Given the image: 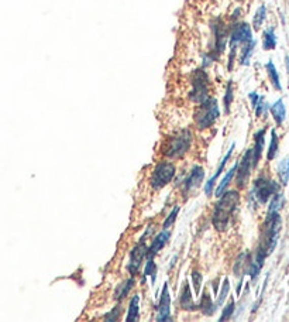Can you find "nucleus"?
<instances>
[{
  "mask_svg": "<svg viewBox=\"0 0 289 322\" xmlns=\"http://www.w3.org/2000/svg\"><path fill=\"white\" fill-rule=\"evenodd\" d=\"M281 223H282V219L279 216V212H268L264 222V229L261 233V243L257 250V254L263 256L264 259L267 256H270L277 247L279 232H281Z\"/></svg>",
  "mask_w": 289,
  "mask_h": 322,
  "instance_id": "obj_1",
  "label": "nucleus"
},
{
  "mask_svg": "<svg viewBox=\"0 0 289 322\" xmlns=\"http://www.w3.org/2000/svg\"><path fill=\"white\" fill-rule=\"evenodd\" d=\"M240 195L237 191H227L220 195L219 202L216 203V208L213 212V225L214 227L221 232L229 225V221L237 208Z\"/></svg>",
  "mask_w": 289,
  "mask_h": 322,
  "instance_id": "obj_2",
  "label": "nucleus"
},
{
  "mask_svg": "<svg viewBox=\"0 0 289 322\" xmlns=\"http://www.w3.org/2000/svg\"><path fill=\"white\" fill-rule=\"evenodd\" d=\"M220 116V109L214 98H208L202 102L195 112V123L199 130H205L213 125Z\"/></svg>",
  "mask_w": 289,
  "mask_h": 322,
  "instance_id": "obj_3",
  "label": "nucleus"
},
{
  "mask_svg": "<svg viewBox=\"0 0 289 322\" xmlns=\"http://www.w3.org/2000/svg\"><path fill=\"white\" fill-rule=\"evenodd\" d=\"M192 143V132L185 129L178 134H174L165 144L164 149V154L167 157L171 158H179L182 157L185 153L188 152L189 147Z\"/></svg>",
  "mask_w": 289,
  "mask_h": 322,
  "instance_id": "obj_4",
  "label": "nucleus"
},
{
  "mask_svg": "<svg viewBox=\"0 0 289 322\" xmlns=\"http://www.w3.org/2000/svg\"><path fill=\"white\" fill-rule=\"evenodd\" d=\"M250 40H252V32L248 23H237L234 25V28L230 33V48H232V52H230V57H229V70L232 71L233 60H234L237 48L241 44H245L247 41H250Z\"/></svg>",
  "mask_w": 289,
  "mask_h": 322,
  "instance_id": "obj_5",
  "label": "nucleus"
},
{
  "mask_svg": "<svg viewBox=\"0 0 289 322\" xmlns=\"http://www.w3.org/2000/svg\"><path fill=\"white\" fill-rule=\"evenodd\" d=\"M209 88H210V79L205 70H196L192 75V91L189 94L190 101L202 103L209 98Z\"/></svg>",
  "mask_w": 289,
  "mask_h": 322,
  "instance_id": "obj_6",
  "label": "nucleus"
},
{
  "mask_svg": "<svg viewBox=\"0 0 289 322\" xmlns=\"http://www.w3.org/2000/svg\"><path fill=\"white\" fill-rule=\"evenodd\" d=\"M277 192H279V185L275 181H272L270 178L261 177L254 183L251 195L254 196V199L257 202L265 203L268 202L271 196H274Z\"/></svg>",
  "mask_w": 289,
  "mask_h": 322,
  "instance_id": "obj_7",
  "label": "nucleus"
},
{
  "mask_svg": "<svg viewBox=\"0 0 289 322\" xmlns=\"http://www.w3.org/2000/svg\"><path fill=\"white\" fill-rule=\"evenodd\" d=\"M175 175V165L171 164V163H159V164L155 167V171L152 174V178H151V187L154 190H161L163 187H165L167 184L170 183L171 180Z\"/></svg>",
  "mask_w": 289,
  "mask_h": 322,
  "instance_id": "obj_8",
  "label": "nucleus"
},
{
  "mask_svg": "<svg viewBox=\"0 0 289 322\" xmlns=\"http://www.w3.org/2000/svg\"><path fill=\"white\" fill-rule=\"evenodd\" d=\"M212 28H213L214 34V45L213 54H210V57L213 58V60H216V58L219 57L220 54L224 51V48H226L229 33H227L226 25L223 24L221 21H214L213 25H212Z\"/></svg>",
  "mask_w": 289,
  "mask_h": 322,
  "instance_id": "obj_9",
  "label": "nucleus"
},
{
  "mask_svg": "<svg viewBox=\"0 0 289 322\" xmlns=\"http://www.w3.org/2000/svg\"><path fill=\"white\" fill-rule=\"evenodd\" d=\"M252 168V150H247L244 154V157L241 160V163L237 167V185L240 188H243L247 183V180L250 177V172Z\"/></svg>",
  "mask_w": 289,
  "mask_h": 322,
  "instance_id": "obj_10",
  "label": "nucleus"
},
{
  "mask_svg": "<svg viewBox=\"0 0 289 322\" xmlns=\"http://www.w3.org/2000/svg\"><path fill=\"white\" fill-rule=\"evenodd\" d=\"M147 250H148V247L145 246V243H143V242L133 249L132 254H130V265L127 267V270L132 273V274H136V273L139 272L140 266L143 263V259H144V256L147 254Z\"/></svg>",
  "mask_w": 289,
  "mask_h": 322,
  "instance_id": "obj_11",
  "label": "nucleus"
},
{
  "mask_svg": "<svg viewBox=\"0 0 289 322\" xmlns=\"http://www.w3.org/2000/svg\"><path fill=\"white\" fill-rule=\"evenodd\" d=\"M170 291H168V284L164 285L163 294H161V300H159V304H158V316L157 321H168L170 319Z\"/></svg>",
  "mask_w": 289,
  "mask_h": 322,
  "instance_id": "obj_12",
  "label": "nucleus"
},
{
  "mask_svg": "<svg viewBox=\"0 0 289 322\" xmlns=\"http://www.w3.org/2000/svg\"><path fill=\"white\" fill-rule=\"evenodd\" d=\"M203 177H205V171L202 167L199 165H195L192 171H190V174L188 175V178L185 180V191L189 192V191H192L194 188H198L199 185L202 184L203 181Z\"/></svg>",
  "mask_w": 289,
  "mask_h": 322,
  "instance_id": "obj_13",
  "label": "nucleus"
},
{
  "mask_svg": "<svg viewBox=\"0 0 289 322\" xmlns=\"http://www.w3.org/2000/svg\"><path fill=\"white\" fill-rule=\"evenodd\" d=\"M168 239H170V232H168L167 229H164L161 233H158V236H155L152 245L148 247V250H147V257H148V259H152L154 254H157V253L165 246V243L168 242Z\"/></svg>",
  "mask_w": 289,
  "mask_h": 322,
  "instance_id": "obj_14",
  "label": "nucleus"
},
{
  "mask_svg": "<svg viewBox=\"0 0 289 322\" xmlns=\"http://www.w3.org/2000/svg\"><path fill=\"white\" fill-rule=\"evenodd\" d=\"M265 144V129H261L255 133V145H254V150H252V167H255L261 158V154H263V149H264Z\"/></svg>",
  "mask_w": 289,
  "mask_h": 322,
  "instance_id": "obj_15",
  "label": "nucleus"
},
{
  "mask_svg": "<svg viewBox=\"0 0 289 322\" xmlns=\"http://www.w3.org/2000/svg\"><path fill=\"white\" fill-rule=\"evenodd\" d=\"M255 40L252 38L250 41H247L245 44H243V51H241V55H240V65L243 67H247L250 64V60H251L252 52H254V48H255Z\"/></svg>",
  "mask_w": 289,
  "mask_h": 322,
  "instance_id": "obj_16",
  "label": "nucleus"
},
{
  "mask_svg": "<svg viewBox=\"0 0 289 322\" xmlns=\"http://www.w3.org/2000/svg\"><path fill=\"white\" fill-rule=\"evenodd\" d=\"M265 70L268 72V78H270L272 86L277 91H282V85H281V81H279V74H278L277 68H275V64L272 61H268L265 64Z\"/></svg>",
  "mask_w": 289,
  "mask_h": 322,
  "instance_id": "obj_17",
  "label": "nucleus"
},
{
  "mask_svg": "<svg viewBox=\"0 0 289 322\" xmlns=\"http://www.w3.org/2000/svg\"><path fill=\"white\" fill-rule=\"evenodd\" d=\"M271 113H272V116H274V119H275L278 125H282V122L285 120V116H286V109H285L282 99H278L271 106Z\"/></svg>",
  "mask_w": 289,
  "mask_h": 322,
  "instance_id": "obj_18",
  "label": "nucleus"
},
{
  "mask_svg": "<svg viewBox=\"0 0 289 322\" xmlns=\"http://www.w3.org/2000/svg\"><path fill=\"white\" fill-rule=\"evenodd\" d=\"M263 47L264 50H275L277 47V36H275V30L274 27H270L264 32V36H263Z\"/></svg>",
  "mask_w": 289,
  "mask_h": 322,
  "instance_id": "obj_19",
  "label": "nucleus"
},
{
  "mask_svg": "<svg viewBox=\"0 0 289 322\" xmlns=\"http://www.w3.org/2000/svg\"><path fill=\"white\" fill-rule=\"evenodd\" d=\"M237 167H239V163H236V164L233 165L232 168L229 170V172L226 174V177L221 180V183H220V185L217 187V190H216V196H220L221 194H223V192H224V191H226L227 185L232 183L234 174L237 172Z\"/></svg>",
  "mask_w": 289,
  "mask_h": 322,
  "instance_id": "obj_20",
  "label": "nucleus"
},
{
  "mask_svg": "<svg viewBox=\"0 0 289 322\" xmlns=\"http://www.w3.org/2000/svg\"><path fill=\"white\" fill-rule=\"evenodd\" d=\"M139 307H140V297L134 296L129 307V312H127V322H136L139 321Z\"/></svg>",
  "mask_w": 289,
  "mask_h": 322,
  "instance_id": "obj_21",
  "label": "nucleus"
},
{
  "mask_svg": "<svg viewBox=\"0 0 289 322\" xmlns=\"http://www.w3.org/2000/svg\"><path fill=\"white\" fill-rule=\"evenodd\" d=\"M265 19H267V7H265V5H261V6L257 9V12L254 14V19H252V27H254V30H260L261 25L264 24Z\"/></svg>",
  "mask_w": 289,
  "mask_h": 322,
  "instance_id": "obj_22",
  "label": "nucleus"
},
{
  "mask_svg": "<svg viewBox=\"0 0 289 322\" xmlns=\"http://www.w3.org/2000/svg\"><path fill=\"white\" fill-rule=\"evenodd\" d=\"M278 175L283 185H286L289 181V157L283 158L282 161L278 164Z\"/></svg>",
  "mask_w": 289,
  "mask_h": 322,
  "instance_id": "obj_23",
  "label": "nucleus"
},
{
  "mask_svg": "<svg viewBox=\"0 0 289 322\" xmlns=\"http://www.w3.org/2000/svg\"><path fill=\"white\" fill-rule=\"evenodd\" d=\"M181 305L185 310H195L196 307L194 305V301H192V296H190V290H189V285H185L182 291V297H181Z\"/></svg>",
  "mask_w": 289,
  "mask_h": 322,
  "instance_id": "obj_24",
  "label": "nucleus"
},
{
  "mask_svg": "<svg viewBox=\"0 0 289 322\" xmlns=\"http://www.w3.org/2000/svg\"><path fill=\"white\" fill-rule=\"evenodd\" d=\"M283 202H285V198L281 192H277L275 195L272 196L270 202V208H268V212H279L281 208L283 207Z\"/></svg>",
  "mask_w": 289,
  "mask_h": 322,
  "instance_id": "obj_25",
  "label": "nucleus"
},
{
  "mask_svg": "<svg viewBox=\"0 0 289 322\" xmlns=\"http://www.w3.org/2000/svg\"><path fill=\"white\" fill-rule=\"evenodd\" d=\"M134 285V278H129L124 284L120 285V288L116 291V294H114V298L120 301V300H123V298L126 297L127 294H129V291L132 290V287Z\"/></svg>",
  "mask_w": 289,
  "mask_h": 322,
  "instance_id": "obj_26",
  "label": "nucleus"
},
{
  "mask_svg": "<svg viewBox=\"0 0 289 322\" xmlns=\"http://www.w3.org/2000/svg\"><path fill=\"white\" fill-rule=\"evenodd\" d=\"M233 101H234L233 82L232 81H229V83H227V88H226V94H224V98H223V103H224V110H226V113L230 112V105H232Z\"/></svg>",
  "mask_w": 289,
  "mask_h": 322,
  "instance_id": "obj_27",
  "label": "nucleus"
},
{
  "mask_svg": "<svg viewBox=\"0 0 289 322\" xmlns=\"http://www.w3.org/2000/svg\"><path fill=\"white\" fill-rule=\"evenodd\" d=\"M212 301H210V297L209 294H203V297L201 300V310L205 315H210L214 312V307L212 305Z\"/></svg>",
  "mask_w": 289,
  "mask_h": 322,
  "instance_id": "obj_28",
  "label": "nucleus"
},
{
  "mask_svg": "<svg viewBox=\"0 0 289 322\" xmlns=\"http://www.w3.org/2000/svg\"><path fill=\"white\" fill-rule=\"evenodd\" d=\"M278 152V136L275 130L271 132V143H270V149H268V160H272L275 157V154Z\"/></svg>",
  "mask_w": 289,
  "mask_h": 322,
  "instance_id": "obj_29",
  "label": "nucleus"
},
{
  "mask_svg": "<svg viewBox=\"0 0 289 322\" xmlns=\"http://www.w3.org/2000/svg\"><path fill=\"white\" fill-rule=\"evenodd\" d=\"M229 291H230V283H229V280H227V278H224L223 285H221V290H220L219 298H217V304H216V307H219V305H221V304L224 303V300H226Z\"/></svg>",
  "mask_w": 289,
  "mask_h": 322,
  "instance_id": "obj_30",
  "label": "nucleus"
},
{
  "mask_svg": "<svg viewBox=\"0 0 289 322\" xmlns=\"http://www.w3.org/2000/svg\"><path fill=\"white\" fill-rule=\"evenodd\" d=\"M155 273H157V266H155V263L152 261V259H148L147 265H145L144 277H143V281H144L147 276H151V277H152V280L155 281Z\"/></svg>",
  "mask_w": 289,
  "mask_h": 322,
  "instance_id": "obj_31",
  "label": "nucleus"
},
{
  "mask_svg": "<svg viewBox=\"0 0 289 322\" xmlns=\"http://www.w3.org/2000/svg\"><path fill=\"white\" fill-rule=\"evenodd\" d=\"M234 308H236V304H234V300H232V301L224 307L223 314L220 316V321H227V319H230L233 315V312H234Z\"/></svg>",
  "mask_w": 289,
  "mask_h": 322,
  "instance_id": "obj_32",
  "label": "nucleus"
},
{
  "mask_svg": "<svg viewBox=\"0 0 289 322\" xmlns=\"http://www.w3.org/2000/svg\"><path fill=\"white\" fill-rule=\"evenodd\" d=\"M223 171V168H217V171H216V174H214L213 177L210 178L209 180L208 183H206V185H205V192H206V195H210L212 194V191H213V187H214V183H216V180L219 178L220 175V172Z\"/></svg>",
  "mask_w": 289,
  "mask_h": 322,
  "instance_id": "obj_33",
  "label": "nucleus"
},
{
  "mask_svg": "<svg viewBox=\"0 0 289 322\" xmlns=\"http://www.w3.org/2000/svg\"><path fill=\"white\" fill-rule=\"evenodd\" d=\"M178 212H179V207H175V208L171 211V214L168 215V218L164 222V229H167V227H170L171 225H174L176 216H178Z\"/></svg>",
  "mask_w": 289,
  "mask_h": 322,
  "instance_id": "obj_34",
  "label": "nucleus"
},
{
  "mask_svg": "<svg viewBox=\"0 0 289 322\" xmlns=\"http://www.w3.org/2000/svg\"><path fill=\"white\" fill-rule=\"evenodd\" d=\"M254 109H255V114H257V116H261V114H264L265 112H267L268 105L265 103L264 98H263V96H260V99H258L257 105L254 106Z\"/></svg>",
  "mask_w": 289,
  "mask_h": 322,
  "instance_id": "obj_35",
  "label": "nucleus"
},
{
  "mask_svg": "<svg viewBox=\"0 0 289 322\" xmlns=\"http://www.w3.org/2000/svg\"><path fill=\"white\" fill-rule=\"evenodd\" d=\"M192 280H194V285H195V294H201V285H202V274L199 272L192 273Z\"/></svg>",
  "mask_w": 289,
  "mask_h": 322,
  "instance_id": "obj_36",
  "label": "nucleus"
},
{
  "mask_svg": "<svg viewBox=\"0 0 289 322\" xmlns=\"http://www.w3.org/2000/svg\"><path fill=\"white\" fill-rule=\"evenodd\" d=\"M248 98H250V101H251L252 106H255V105H257L258 99H260V95H258L257 92H251V94L248 95Z\"/></svg>",
  "mask_w": 289,
  "mask_h": 322,
  "instance_id": "obj_37",
  "label": "nucleus"
},
{
  "mask_svg": "<svg viewBox=\"0 0 289 322\" xmlns=\"http://www.w3.org/2000/svg\"><path fill=\"white\" fill-rule=\"evenodd\" d=\"M116 314H119V307H116V308L113 310V312H112V314H109V315H112V316H107L106 318L107 321H109V319H110V321H114V319L117 318V315H116Z\"/></svg>",
  "mask_w": 289,
  "mask_h": 322,
  "instance_id": "obj_38",
  "label": "nucleus"
},
{
  "mask_svg": "<svg viewBox=\"0 0 289 322\" xmlns=\"http://www.w3.org/2000/svg\"><path fill=\"white\" fill-rule=\"evenodd\" d=\"M285 63H286V70H288V72H289V55L285 58Z\"/></svg>",
  "mask_w": 289,
  "mask_h": 322,
  "instance_id": "obj_39",
  "label": "nucleus"
},
{
  "mask_svg": "<svg viewBox=\"0 0 289 322\" xmlns=\"http://www.w3.org/2000/svg\"><path fill=\"white\" fill-rule=\"evenodd\" d=\"M239 2H240V0H239Z\"/></svg>",
  "mask_w": 289,
  "mask_h": 322,
  "instance_id": "obj_40",
  "label": "nucleus"
},
{
  "mask_svg": "<svg viewBox=\"0 0 289 322\" xmlns=\"http://www.w3.org/2000/svg\"><path fill=\"white\" fill-rule=\"evenodd\" d=\"M288 2H289V0H288Z\"/></svg>",
  "mask_w": 289,
  "mask_h": 322,
  "instance_id": "obj_41",
  "label": "nucleus"
}]
</instances>
